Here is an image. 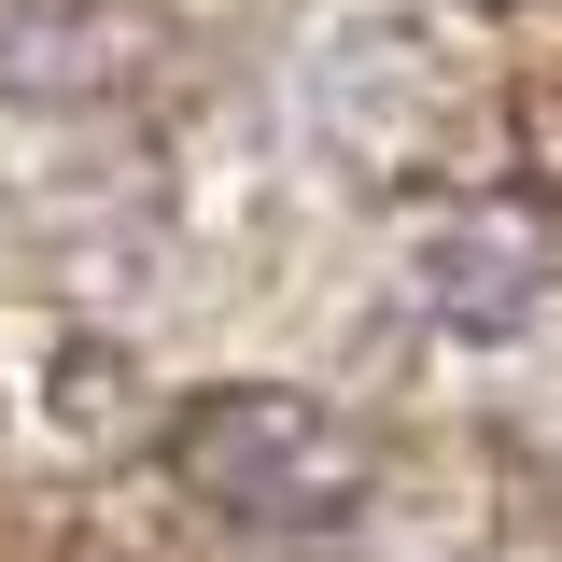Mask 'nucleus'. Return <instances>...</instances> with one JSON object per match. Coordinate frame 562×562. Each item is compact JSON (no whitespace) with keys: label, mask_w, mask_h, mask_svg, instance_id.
I'll use <instances>...</instances> for the list:
<instances>
[{"label":"nucleus","mask_w":562,"mask_h":562,"mask_svg":"<svg viewBox=\"0 0 562 562\" xmlns=\"http://www.w3.org/2000/svg\"><path fill=\"white\" fill-rule=\"evenodd\" d=\"M183 57L169 0H14L0 14V99L14 113H113Z\"/></svg>","instance_id":"2"},{"label":"nucleus","mask_w":562,"mask_h":562,"mask_svg":"<svg viewBox=\"0 0 562 562\" xmlns=\"http://www.w3.org/2000/svg\"><path fill=\"white\" fill-rule=\"evenodd\" d=\"M549 225L520 198H464V211H436L408 239V310L436 324V338H520L535 310H549Z\"/></svg>","instance_id":"3"},{"label":"nucleus","mask_w":562,"mask_h":562,"mask_svg":"<svg viewBox=\"0 0 562 562\" xmlns=\"http://www.w3.org/2000/svg\"><path fill=\"white\" fill-rule=\"evenodd\" d=\"M450 14H479V29H520V14H562V0H450Z\"/></svg>","instance_id":"4"},{"label":"nucleus","mask_w":562,"mask_h":562,"mask_svg":"<svg viewBox=\"0 0 562 562\" xmlns=\"http://www.w3.org/2000/svg\"><path fill=\"white\" fill-rule=\"evenodd\" d=\"M169 479L225 535H338L366 506V479H380V436L310 380H211L169 422Z\"/></svg>","instance_id":"1"}]
</instances>
